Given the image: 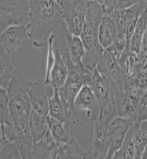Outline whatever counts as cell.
I'll list each match as a JSON object with an SVG mask.
<instances>
[{"label": "cell", "instance_id": "cell-5", "mask_svg": "<svg viewBox=\"0 0 147 159\" xmlns=\"http://www.w3.org/2000/svg\"><path fill=\"white\" fill-rule=\"evenodd\" d=\"M30 18L28 0H0V31L12 25H27Z\"/></svg>", "mask_w": 147, "mask_h": 159}, {"label": "cell", "instance_id": "cell-3", "mask_svg": "<svg viewBox=\"0 0 147 159\" xmlns=\"http://www.w3.org/2000/svg\"><path fill=\"white\" fill-rule=\"evenodd\" d=\"M32 83V80L26 78L18 71L7 87V91L9 94L10 111L13 124L30 121L32 105L29 97V88Z\"/></svg>", "mask_w": 147, "mask_h": 159}, {"label": "cell", "instance_id": "cell-7", "mask_svg": "<svg viewBox=\"0 0 147 159\" xmlns=\"http://www.w3.org/2000/svg\"><path fill=\"white\" fill-rule=\"evenodd\" d=\"M135 121L128 118L115 117L108 126V155L107 159H112L114 154L123 144L126 135Z\"/></svg>", "mask_w": 147, "mask_h": 159}, {"label": "cell", "instance_id": "cell-22", "mask_svg": "<svg viewBox=\"0 0 147 159\" xmlns=\"http://www.w3.org/2000/svg\"><path fill=\"white\" fill-rule=\"evenodd\" d=\"M56 35L51 34L50 37L48 38L47 42V54H46V73H45V84L49 85L50 83V74L52 71L53 65L56 61V48H55V42H56Z\"/></svg>", "mask_w": 147, "mask_h": 159}, {"label": "cell", "instance_id": "cell-19", "mask_svg": "<svg viewBox=\"0 0 147 159\" xmlns=\"http://www.w3.org/2000/svg\"><path fill=\"white\" fill-rule=\"evenodd\" d=\"M66 46H67L68 52L71 54V61L77 65H82V60L86 55V47L82 42L81 37L78 35H74L71 33H67L66 35Z\"/></svg>", "mask_w": 147, "mask_h": 159}, {"label": "cell", "instance_id": "cell-1", "mask_svg": "<svg viewBox=\"0 0 147 159\" xmlns=\"http://www.w3.org/2000/svg\"><path fill=\"white\" fill-rule=\"evenodd\" d=\"M30 4V18L27 24L30 42L34 49L47 46L50 35L56 39L65 40L69 32L62 15L61 6L55 0H28Z\"/></svg>", "mask_w": 147, "mask_h": 159}, {"label": "cell", "instance_id": "cell-35", "mask_svg": "<svg viewBox=\"0 0 147 159\" xmlns=\"http://www.w3.org/2000/svg\"><path fill=\"white\" fill-rule=\"evenodd\" d=\"M145 6H146V7H147V0H145Z\"/></svg>", "mask_w": 147, "mask_h": 159}, {"label": "cell", "instance_id": "cell-6", "mask_svg": "<svg viewBox=\"0 0 147 159\" xmlns=\"http://www.w3.org/2000/svg\"><path fill=\"white\" fill-rule=\"evenodd\" d=\"M89 0H64L61 4L62 15L69 33L80 36L87 12Z\"/></svg>", "mask_w": 147, "mask_h": 159}, {"label": "cell", "instance_id": "cell-23", "mask_svg": "<svg viewBox=\"0 0 147 159\" xmlns=\"http://www.w3.org/2000/svg\"><path fill=\"white\" fill-rule=\"evenodd\" d=\"M13 124L7 89L0 88V125Z\"/></svg>", "mask_w": 147, "mask_h": 159}, {"label": "cell", "instance_id": "cell-20", "mask_svg": "<svg viewBox=\"0 0 147 159\" xmlns=\"http://www.w3.org/2000/svg\"><path fill=\"white\" fill-rule=\"evenodd\" d=\"M49 130L47 116H44L32 110L30 116V132L33 138V143L37 142Z\"/></svg>", "mask_w": 147, "mask_h": 159}, {"label": "cell", "instance_id": "cell-4", "mask_svg": "<svg viewBox=\"0 0 147 159\" xmlns=\"http://www.w3.org/2000/svg\"><path fill=\"white\" fill-rule=\"evenodd\" d=\"M96 68L109 82L113 99L117 107L124 97V78L126 74L120 68L116 57L107 49H105Z\"/></svg>", "mask_w": 147, "mask_h": 159}, {"label": "cell", "instance_id": "cell-25", "mask_svg": "<svg viewBox=\"0 0 147 159\" xmlns=\"http://www.w3.org/2000/svg\"><path fill=\"white\" fill-rule=\"evenodd\" d=\"M136 71H146L147 72V31L143 37L141 49L138 52V64Z\"/></svg>", "mask_w": 147, "mask_h": 159}, {"label": "cell", "instance_id": "cell-30", "mask_svg": "<svg viewBox=\"0 0 147 159\" xmlns=\"http://www.w3.org/2000/svg\"><path fill=\"white\" fill-rule=\"evenodd\" d=\"M138 123V126L142 132L147 136V119L146 120H142V121H136Z\"/></svg>", "mask_w": 147, "mask_h": 159}, {"label": "cell", "instance_id": "cell-11", "mask_svg": "<svg viewBox=\"0 0 147 159\" xmlns=\"http://www.w3.org/2000/svg\"><path fill=\"white\" fill-rule=\"evenodd\" d=\"M60 143L56 142L48 130L37 142H34L31 150V159H56Z\"/></svg>", "mask_w": 147, "mask_h": 159}, {"label": "cell", "instance_id": "cell-9", "mask_svg": "<svg viewBox=\"0 0 147 159\" xmlns=\"http://www.w3.org/2000/svg\"><path fill=\"white\" fill-rule=\"evenodd\" d=\"M1 49L6 50L9 54H13L17 49L30 40L27 25H12L1 32Z\"/></svg>", "mask_w": 147, "mask_h": 159}, {"label": "cell", "instance_id": "cell-34", "mask_svg": "<svg viewBox=\"0 0 147 159\" xmlns=\"http://www.w3.org/2000/svg\"><path fill=\"white\" fill-rule=\"evenodd\" d=\"M90 1H95V2H98V3H100V4H101L102 0H90Z\"/></svg>", "mask_w": 147, "mask_h": 159}, {"label": "cell", "instance_id": "cell-14", "mask_svg": "<svg viewBox=\"0 0 147 159\" xmlns=\"http://www.w3.org/2000/svg\"><path fill=\"white\" fill-rule=\"evenodd\" d=\"M18 73L12 55L9 54L6 50L1 49L0 52V88L7 89L12 80Z\"/></svg>", "mask_w": 147, "mask_h": 159}, {"label": "cell", "instance_id": "cell-15", "mask_svg": "<svg viewBox=\"0 0 147 159\" xmlns=\"http://www.w3.org/2000/svg\"><path fill=\"white\" fill-rule=\"evenodd\" d=\"M56 159H91V154L80 147L75 137L67 143H60Z\"/></svg>", "mask_w": 147, "mask_h": 159}, {"label": "cell", "instance_id": "cell-18", "mask_svg": "<svg viewBox=\"0 0 147 159\" xmlns=\"http://www.w3.org/2000/svg\"><path fill=\"white\" fill-rule=\"evenodd\" d=\"M147 31V7L144 4L141 14L139 16L138 22H136L135 29L133 31V34L130 39V50L132 52L138 53L141 49L142 40Z\"/></svg>", "mask_w": 147, "mask_h": 159}, {"label": "cell", "instance_id": "cell-26", "mask_svg": "<svg viewBox=\"0 0 147 159\" xmlns=\"http://www.w3.org/2000/svg\"><path fill=\"white\" fill-rule=\"evenodd\" d=\"M133 84L143 92L147 89V72L146 71H136L135 73L128 74Z\"/></svg>", "mask_w": 147, "mask_h": 159}, {"label": "cell", "instance_id": "cell-29", "mask_svg": "<svg viewBox=\"0 0 147 159\" xmlns=\"http://www.w3.org/2000/svg\"><path fill=\"white\" fill-rule=\"evenodd\" d=\"M146 119H147V106H140L136 121H142V120H146Z\"/></svg>", "mask_w": 147, "mask_h": 159}, {"label": "cell", "instance_id": "cell-2", "mask_svg": "<svg viewBox=\"0 0 147 159\" xmlns=\"http://www.w3.org/2000/svg\"><path fill=\"white\" fill-rule=\"evenodd\" d=\"M104 14V7L101 4L89 0L86 21L80 33V37L86 47V55L82 60V66L90 70H94L97 67L105 51L98 39V29Z\"/></svg>", "mask_w": 147, "mask_h": 159}, {"label": "cell", "instance_id": "cell-32", "mask_svg": "<svg viewBox=\"0 0 147 159\" xmlns=\"http://www.w3.org/2000/svg\"><path fill=\"white\" fill-rule=\"evenodd\" d=\"M142 159H147V145H146L145 150H144L143 154H142Z\"/></svg>", "mask_w": 147, "mask_h": 159}, {"label": "cell", "instance_id": "cell-28", "mask_svg": "<svg viewBox=\"0 0 147 159\" xmlns=\"http://www.w3.org/2000/svg\"><path fill=\"white\" fill-rule=\"evenodd\" d=\"M101 6L104 7L105 14H112L116 7V0H102Z\"/></svg>", "mask_w": 147, "mask_h": 159}, {"label": "cell", "instance_id": "cell-17", "mask_svg": "<svg viewBox=\"0 0 147 159\" xmlns=\"http://www.w3.org/2000/svg\"><path fill=\"white\" fill-rule=\"evenodd\" d=\"M48 126L51 135L59 143H67L75 138V129L69 127L67 124L59 121L56 118L47 116Z\"/></svg>", "mask_w": 147, "mask_h": 159}, {"label": "cell", "instance_id": "cell-8", "mask_svg": "<svg viewBox=\"0 0 147 159\" xmlns=\"http://www.w3.org/2000/svg\"><path fill=\"white\" fill-rule=\"evenodd\" d=\"M109 123L101 117L94 121L92 148L90 151L91 159H107L108 155V126Z\"/></svg>", "mask_w": 147, "mask_h": 159}, {"label": "cell", "instance_id": "cell-27", "mask_svg": "<svg viewBox=\"0 0 147 159\" xmlns=\"http://www.w3.org/2000/svg\"><path fill=\"white\" fill-rule=\"evenodd\" d=\"M139 3H145V0H116L115 10H125Z\"/></svg>", "mask_w": 147, "mask_h": 159}, {"label": "cell", "instance_id": "cell-31", "mask_svg": "<svg viewBox=\"0 0 147 159\" xmlns=\"http://www.w3.org/2000/svg\"><path fill=\"white\" fill-rule=\"evenodd\" d=\"M140 106H147V89L144 91V93L142 94V97H141Z\"/></svg>", "mask_w": 147, "mask_h": 159}, {"label": "cell", "instance_id": "cell-12", "mask_svg": "<svg viewBox=\"0 0 147 159\" xmlns=\"http://www.w3.org/2000/svg\"><path fill=\"white\" fill-rule=\"evenodd\" d=\"M45 87V81H42V80L33 81L32 85L29 88V97L31 105H32V110L44 116H48L49 98L46 96Z\"/></svg>", "mask_w": 147, "mask_h": 159}, {"label": "cell", "instance_id": "cell-13", "mask_svg": "<svg viewBox=\"0 0 147 159\" xmlns=\"http://www.w3.org/2000/svg\"><path fill=\"white\" fill-rule=\"evenodd\" d=\"M117 28L111 14H104L98 29V39L104 49L110 47L117 38Z\"/></svg>", "mask_w": 147, "mask_h": 159}, {"label": "cell", "instance_id": "cell-24", "mask_svg": "<svg viewBox=\"0 0 147 159\" xmlns=\"http://www.w3.org/2000/svg\"><path fill=\"white\" fill-rule=\"evenodd\" d=\"M1 143V148H0V158L1 159H20L22 155H20L19 148L17 147L16 143L12 142L9 140L1 139L0 140Z\"/></svg>", "mask_w": 147, "mask_h": 159}, {"label": "cell", "instance_id": "cell-16", "mask_svg": "<svg viewBox=\"0 0 147 159\" xmlns=\"http://www.w3.org/2000/svg\"><path fill=\"white\" fill-rule=\"evenodd\" d=\"M56 48V47H55ZM68 75V68L65 61L62 57L60 51L56 48V61L53 65L52 71L50 74V85L51 89H60L65 83L66 78Z\"/></svg>", "mask_w": 147, "mask_h": 159}, {"label": "cell", "instance_id": "cell-21", "mask_svg": "<svg viewBox=\"0 0 147 159\" xmlns=\"http://www.w3.org/2000/svg\"><path fill=\"white\" fill-rule=\"evenodd\" d=\"M113 159H135V148L132 139L131 129H129L123 144L117 150V152L114 154Z\"/></svg>", "mask_w": 147, "mask_h": 159}, {"label": "cell", "instance_id": "cell-10", "mask_svg": "<svg viewBox=\"0 0 147 159\" xmlns=\"http://www.w3.org/2000/svg\"><path fill=\"white\" fill-rule=\"evenodd\" d=\"M75 107L79 111H86L87 119L95 121L99 115L100 105L95 96L94 91L89 85H84L80 89L78 94L75 98Z\"/></svg>", "mask_w": 147, "mask_h": 159}, {"label": "cell", "instance_id": "cell-33", "mask_svg": "<svg viewBox=\"0 0 147 159\" xmlns=\"http://www.w3.org/2000/svg\"><path fill=\"white\" fill-rule=\"evenodd\" d=\"M55 1H56L58 4H60V6H61V4L63 3V1H64V0H55Z\"/></svg>", "mask_w": 147, "mask_h": 159}]
</instances>
